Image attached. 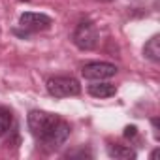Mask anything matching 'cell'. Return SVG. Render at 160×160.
I'll list each match as a JSON object with an SVG mask.
<instances>
[{"instance_id": "12", "label": "cell", "mask_w": 160, "mask_h": 160, "mask_svg": "<svg viewBox=\"0 0 160 160\" xmlns=\"http://www.w3.org/2000/svg\"><path fill=\"white\" fill-rule=\"evenodd\" d=\"M102 2H111V0H102Z\"/></svg>"}, {"instance_id": "4", "label": "cell", "mask_w": 160, "mask_h": 160, "mask_svg": "<svg viewBox=\"0 0 160 160\" xmlns=\"http://www.w3.org/2000/svg\"><path fill=\"white\" fill-rule=\"evenodd\" d=\"M53 25V19L45 13H34V12H25L19 17V27L25 30V34H32V32H42L47 30Z\"/></svg>"}, {"instance_id": "6", "label": "cell", "mask_w": 160, "mask_h": 160, "mask_svg": "<svg viewBox=\"0 0 160 160\" xmlns=\"http://www.w3.org/2000/svg\"><path fill=\"white\" fill-rule=\"evenodd\" d=\"M89 94L94 98H111L117 94V87L111 83H106L102 79V81H94L89 85Z\"/></svg>"}, {"instance_id": "5", "label": "cell", "mask_w": 160, "mask_h": 160, "mask_svg": "<svg viewBox=\"0 0 160 160\" xmlns=\"http://www.w3.org/2000/svg\"><path fill=\"white\" fill-rule=\"evenodd\" d=\"M117 73V66L111 62H89L81 68V75L91 81H102V79H109Z\"/></svg>"}, {"instance_id": "3", "label": "cell", "mask_w": 160, "mask_h": 160, "mask_svg": "<svg viewBox=\"0 0 160 160\" xmlns=\"http://www.w3.org/2000/svg\"><path fill=\"white\" fill-rule=\"evenodd\" d=\"M47 92L55 98L77 96L81 92V85L72 75H57V77H51L47 81Z\"/></svg>"}, {"instance_id": "11", "label": "cell", "mask_w": 160, "mask_h": 160, "mask_svg": "<svg viewBox=\"0 0 160 160\" xmlns=\"http://www.w3.org/2000/svg\"><path fill=\"white\" fill-rule=\"evenodd\" d=\"M156 156H158V149H156V151H152V152H151V158H156Z\"/></svg>"}, {"instance_id": "8", "label": "cell", "mask_w": 160, "mask_h": 160, "mask_svg": "<svg viewBox=\"0 0 160 160\" xmlns=\"http://www.w3.org/2000/svg\"><path fill=\"white\" fill-rule=\"evenodd\" d=\"M143 55L152 60V62H160V36H152L145 47H143Z\"/></svg>"}, {"instance_id": "7", "label": "cell", "mask_w": 160, "mask_h": 160, "mask_svg": "<svg viewBox=\"0 0 160 160\" xmlns=\"http://www.w3.org/2000/svg\"><path fill=\"white\" fill-rule=\"evenodd\" d=\"M108 154L111 158H117V160H134L138 154L134 149L126 147V145H119V143H113V145H108Z\"/></svg>"}, {"instance_id": "9", "label": "cell", "mask_w": 160, "mask_h": 160, "mask_svg": "<svg viewBox=\"0 0 160 160\" xmlns=\"http://www.w3.org/2000/svg\"><path fill=\"white\" fill-rule=\"evenodd\" d=\"M13 124V115L8 108H0V138H2Z\"/></svg>"}, {"instance_id": "1", "label": "cell", "mask_w": 160, "mask_h": 160, "mask_svg": "<svg viewBox=\"0 0 160 160\" xmlns=\"http://www.w3.org/2000/svg\"><path fill=\"white\" fill-rule=\"evenodd\" d=\"M28 128L32 132V136L47 149V151H55L58 149L70 136L72 128L70 124L60 119L58 115L47 113V111H40L34 109L28 113Z\"/></svg>"}, {"instance_id": "10", "label": "cell", "mask_w": 160, "mask_h": 160, "mask_svg": "<svg viewBox=\"0 0 160 160\" xmlns=\"http://www.w3.org/2000/svg\"><path fill=\"white\" fill-rule=\"evenodd\" d=\"M136 134H138V128L136 126H126L124 128V136L126 138H136Z\"/></svg>"}, {"instance_id": "2", "label": "cell", "mask_w": 160, "mask_h": 160, "mask_svg": "<svg viewBox=\"0 0 160 160\" xmlns=\"http://www.w3.org/2000/svg\"><path fill=\"white\" fill-rule=\"evenodd\" d=\"M98 40H100L98 28H96V25L92 21H81L75 27L73 34H72L73 45L77 49H81V51H92V49H96Z\"/></svg>"}]
</instances>
